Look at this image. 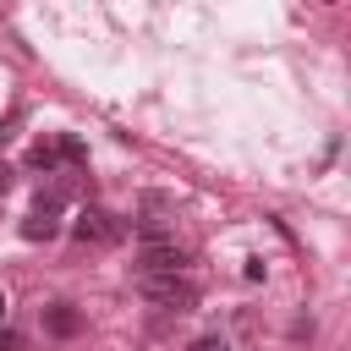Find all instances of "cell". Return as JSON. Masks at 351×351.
I'll list each match as a JSON object with an SVG mask.
<instances>
[{
  "label": "cell",
  "instance_id": "obj_3",
  "mask_svg": "<svg viewBox=\"0 0 351 351\" xmlns=\"http://www.w3.org/2000/svg\"><path fill=\"white\" fill-rule=\"evenodd\" d=\"M181 263H186V258H181L176 241H148L143 258H137V274H143V280H159V274H181Z\"/></svg>",
  "mask_w": 351,
  "mask_h": 351
},
{
  "label": "cell",
  "instance_id": "obj_9",
  "mask_svg": "<svg viewBox=\"0 0 351 351\" xmlns=\"http://www.w3.org/2000/svg\"><path fill=\"white\" fill-rule=\"evenodd\" d=\"M5 186H11V170H5V165H0V192H5Z\"/></svg>",
  "mask_w": 351,
  "mask_h": 351
},
{
  "label": "cell",
  "instance_id": "obj_10",
  "mask_svg": "<svg viewBox=\"0 0 351 351\" xmlns=\"http://www.w3.org/2000/svg\"><path fill=\"white\" fill-rule=\"evenodd\" d=\"M0 313H5V296H0Z\"/></svg>",
  "mask_w": 351,
  "mask_h": 351
},
{
  "label": "cell",
  "instance_id": "obj_4",
  "mask_svg": "<svg viewBox=\"0 0 351 351\" xmlns=\"http://www.w3.org/2000/svg\"><path fill=\"white\" fill-rule=\"evenodd\" d=\"M44 329L60 335V340H71V335L82 329V313H77L71 302H55V307H44Z\"/></svg>",
  "mask_w": 351,
  "mask_h": 351
},
{
  "label": "cell",
  "instance_id": "obj_6",
  "mask_svg": "<svg viewBox=\"0 0 351 351\" xmlns=\"http://www.w3.org/2000/svg\"><path fill=\"white\" fill-rule=\"evenodd\" d=\"M16 126H22V110H11V115H5V121H0V148H5V143H11V137H16Z\"/></svg>",
  "mask_w": 351,
  "mask_h": 351
},
{
  "label": "cell",
  "instance_id": "obj_5",
  "mask_svg": "<svg viewBox=\"0 0 351 351\" xmlns=\"http://www.w3.org/2000/svg\"><path fill=\"white\" fill-rule=\"evenodd\" d=\"M27 159H33V165H38V170H49V165H55V159H60V154H55V148H49V143H38V148H33V154H27Z\"/></svg>",
  "mask_w": 351,
  "mask_h": 351
},
{
  "label": "cell",
  "instance_id": "obj_8",
  "mask_svg": "<svg viewBox=\"0 0 351 351\" xmlns=\"http://www.w3.org/2000/svg\"><path fill=\"white\" fill-rule=\"evenodd\" d=\"M192 351H230L219 335H203V340H192Z\"/></svg>",
  "mask_w": 351,
  "mask_h": 351
},
{
  "label": "cell",
  "instance_id": "obj_1",
  "mask_svg": "<svg viewBox=\"0 0 351 351\" xmlns=\"http://www.w3.org/2000/svg\"><path fill=\"white\" fill-rule=\"evenodd\" d=\"M143 296L165 313H192L197 307V285L186 274H159V280H143Z\"/></svg>",
  "mask_w": 351,
  "mask_h": 351
},
{
  "label": "cell",
  "instance_id": "obj_2",
  "mask_svg": "<svg viewBox=\"0 0 351 351\" xmlns=\"http://www.w3.org/2000/svg\"><path fill=\"white\" fill-rule=\"evenodd\" d=\"M71 236H77L82 247H115V241L126 236V225H121L110 208H82L77 225H71Z\"/></svg>",
  "mask_w": 351,
  "mask_h": 351
},
{
  "label": "cell",
  "instance_id": "obj_7",
  "mask_svg": "<svg viewBox=\"0 0 351 351\" xmlns=\"http://www.w3.org/2000/svg\"><path fill=\"white\" fill-rule=\"evenodd\" d=\"M22 346H27V340H22L11 324H0V351H22Z\"/></svg>",
  "mask_w": 351,
  "mask_h": 351
}]
</instances>
